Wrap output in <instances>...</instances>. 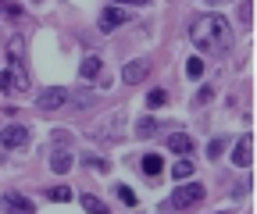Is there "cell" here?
Instances as JSON below:
<instances>
[{"instance_id": "cell-1", "label": "cell", "mask_w": 257, "mask_h": 214, "mask_svg": "<svg viewBox=\"0 0 257 214\" xmlns=\"http://www.w3.org/2000/svg\"><path fill=\"white\" fill-rule=\"evenodd\" d=\"M189 40L200 54H225L232 47V29L221 15H200L189 25Z\"/></svg>"}, {"instance_id": "cell-2", "label": "cell", "mask_w": 257, "mask_h": 214, "mask_svg": "<svg viewBox=\"0 0 257 214\" xmlns=\"http://www.w3.org/2000/svg\"><path fill=\"white\" fill-rule=\"evenodd\" d=\"M68 104H89V97H75L72 89H64V86H50L47 93H40V100H36V107L47 111V114H54V111H61V107H68Z\"/></svg>"}, {"instance_id": "cell-3", "label": "cell", "mask_w": 257, "mask_h": 214, "mask_svg": "<svg viewBox=\"0 0 257 214\" xmlns=\"http://www.w3.org/2000/svg\"><path fill=\"white\" fill-rule=\"evenodd\" d=\"M204 200V186H197V182H189V186L175 189L168 200H165V210H189V207H197Z\"/></svg>"}, {"instance_id": "cell-4", "label": "cell", "mask_w": 257, "mask_h": 214, "mask_svg": "<svg viewBox=\"0 0 257 214\" xmlns=\"http://www.w3.org/2000/svg\"><path fill=\"white\" fill-rule=\"evenodd\" d=\"M29 89V75L15 65L8 72H0V93H25Z\"/></svg>"}, {"instance_id": "cell-5", "label": "cell", "mask_w": 257, "mask_h": 214, "mask_svg": "<svg viewBox=\"0 0 257 214\" xmlns=\"http://www.w3.org/2000/svg\"><path fill=\"white\" fill-rule=\"evenodd\" d=\"M0 143H4V150H22V146L29 143V129H25V125H15V121H11V125L0 129Z\"/></svg>"}, {"instance_id": "cell-6", "label": "cell", "mask_w": 257, "mask_h": 214, "mask_svg": "<svg viewBox=\"0 0 257 214\" xmlns=\"http://www.w3.org/2000/svg\"><path fill=\"white\" fill-rule=\"evenodd\" d=\"M147 75H150V61H147V57H140V61H128V65L121 68V79H125L128 86H140Z\"/></svg>"}, {"instance_id": "cell-7", "label": "cell", "mask_w": 257, "mask_h": 214, "mask_svg": "<svg viewBox=\"0 0 257 214\" xmlns=\"http://www.w3.org/2000/svg\"><path fill=\"white\" fill-rule=\"evenodd\" d=\"M125 22H128V11L118 8V4L100 11V29H104V33H111V29H118V25H125Z\"/></svg>"}, {"instance_id": "cell-8", "label": "cell", "mask_w": 257, "mask_h": 214, "mask_svg": "<svg viewBox=\"0 0 257 214\" xmlns=\"http://www.w3.org/2000/svg\"><path fill=\"white\" fill-rule=\"evenodd\" d=\"M250 161H253V139H250V136H243V139L236 143L232 164H236V168H250Z\"/></svg>"}, {"instance_id": "cell-9", "label": "cell", "mask_w": 257, "mask_h": 214, "mask_svg": "<svg viewBox=\"0 0 257 214\" xmlns=\"http://www.w3.org/2000/svg\"><path fill=\"white\" fill-rule=\"evenodd\" d=\"M57 139H61V143H57V150H54V157H50V168L64 175V171L72 168V154H68V150H64V136H57Z\"/></svg>"}, {"instance_id": "cell-10", "label": "cell", "mask_w": 257, "mask_h": 214, "mask_svg": "<svg viewBox=\"0 0 257 214\" xmlns=\"http://www.w3.org/2000/svg\"><path fill=\"white\" fill-rule=\"evenodd\" d=\"M168 146L175 150V154L186 157V154H193V136H186V132H172V136H168Z\"/></svg>"}, {"instance_id": "cell-11", "label": "cell", "mask_w": 257, "mask_h": 214, "mask_svg": "<svg viewBox=\"0 0 257 214\" xmlns=\"http://www.w3.org/2000/svg\"><path fill=\"white\" fill-rule=\"evenodd\" d=\"M4 207H8V210H25V214H32V210H36V203H32V200H25L22 193H8V196H4Z\"/></svg>"}, {"instance_id": "cell-12", "label": "cell", "mask_w": 257, "mask_h": 214, "mask_svg": "<svg viewBox=\"0 0 257 214\" xmlns=\"http://www.w3.org/2000/svg\"><path fill=\"white\" fill-rule=\"evenodd\" d=\"M140 168H143V175H161V171H165V161H161V154H147L143 161H140Z\"/></svg>"}, {"instance_id": "cell-13", "label": "cell", "mask_w": 257, "mask_h": 214, "mask_svg": "<svg viewBox=\"0 0 257 214\" xmlns=\"http://www.w3.org/2000/svg\"><path fill=\"white\" fill-rule=\"evenodd\" d=\"M100 65H104L100 57H86L82 65H79V75H82V79H93V75H100Z\"/></svg>"}, {"instance_id": "cell-14", "label": "cell", "mask_w": 257, "mask_h": 214, "mask_svg": "<svg viewBox=\"0 0 257 214\" xmlns=\"http://www.w3.org/2000/svg\"><path fill=\"white\" fill-rule=\"evenodd\" d=\"M154 132H157V118H140L136 121V136L140 139H150Z\"/></svg>"}, {"instance_id": "cell-15", "label": "cell", "mask_w": 257, "mask_h": 214, "mask_svg": "<svg viewBox=\"0 0 257 214\" xmlns=\"http://www.w3.org/2000/svg\"><path fill=\"white\" fill-rule=\"evenodd\" d=\"M47 200H54V203H68V200H72V189H68V186H54V189L47 193Z\"/></svg>"}, {"instance_id": "cell-16", "label": "cell", "mask_w": 257, "mask_h": 214, "mask_svg": "<svg viewBox=\"0 0 257 214\" xmlns=\"http://www.w3.org/2000/svg\"><path fill=\"white\" fill-rule=\"evenodd\" d=\"M165 104H168L165 89H150V93H147V107H165Z\"/></svg>"}, {"instance_id": "cell-17", "label": "cell", "mask_w": 257, "mask_h": 214, "mask_svg": "<svg viewBox=\"0 0 257 214\" xmlns=\"http://www.w3.org/2000/svg\"><path fill=\"white\" fill-rule=\"evenodd\" d=\"M186 75H189V79H200V75H204V61H200V57H189V61H186Z\"/></svg>"}, {"instance_id": "cell-18", "label": "cell", "mask_w": 257, "mask_h": 214, "mask_svg": "<svg viewBox=\"0 0 257 214\" xmlns=\"http://www.w3.org/2000/svg\"><path fill=\"white\" fill-rule=\"evenodd\" d=\"M79 203H82L86 210H93V214H96V210H104V203H100V200H96L93 193H82V196H79Z\"/></svg>"}, {"instance_id": "cell-19", "label": "cell", "mask_w": 257, "mask_h": 214, "mask_svg": "<svg viewBox=\"0 0 257 214\" xmlns=\"http://www.w3.org/2000/svg\"><path fill=\"white\" fill-rule=\"evenodd\" d=\"M172 175H175V178H189V175H193V161H186V157H182V161L172 168Z\"/></svg>"}, {"instance_id": "cell-20", "label": "cell", "mask_w": 257, "mask_h": 214, "mask_svg": "<svg viewBox=\"0 0 257 214\" xmlns=\"http://www.w3.org/2000/svg\"><path fill=\"white\" fill-rule=\"evenodd\" d=\"M221 154H225V139H214V143L207 146V157H211V161H218Z\"/></svg>"}, {"instance_id": "cell-21", "label": "cell", "mask_w": 257, "mask_h": 214, "mask_svg": "<svg viewBox=\"0 0 257 214\" xmlns=\"http://www.w3.org/2000/svg\"><path fill=\"white\" fill-rule=\"evenodd\" d=\"M118 196H121V203H125V207H136V193L128 189V186H118Z\"/></svg>"}, {"instance_id": "cell-22", "label": "cell", "mask_w": 257, "mask_h": 214, "mask_svg": "<svg viewBox=\"0 0 257 214\" xmlns=\"http://www.w3.org/2000/svg\"><path fill=\"white\" fill-rule=\"evenodd\" d=\"M82 164L86 168H96V171H107V161H100V157H82Z\"/></svg>"}, {"instance_id": "cell-23", "label": "cell", "mask_w": 257, "mask_h": 214, "mask_svg": "<svg viewBox=\"0 0 257 214\" xmlns=\"http://www.w3.org/2000/svg\"><path fill=\"white\" fill-rule=\"evenodd\" d=\"M0 11H4L8 18H22V8L18 4H0Z\"/></svg>"}, {"instance_id": "cell-24", "label": "cell", "mask_w": 257, "mask_h": 214, "mask_svg": "<svg viewBox=\"0 0 257 214\" xmlns=\"http://www.w3.org/2000/svg\"><path fill=\"white\" fill-rule=\"evenodd\" d=\"M239 18H243V22H246V25H250V22H253V4H250V0H246V4H243V8H239Z\"/></svg>"}, {"instance_id": "cell-25", "label": "cell", "mask_w": 257, "mask_h": 214, "mask_svg": "<svg viewBox=\"0 0 257 214\" xmlns=\"http://www.w3.org/2000/svg\"><path fill=\"white\" fill-rule=\"evenodd\" d=\"M211 97H214V86H204V89H200V93H197V104H207Z\"/></svg>"}, {"instance_id": "cell-26", "label": "cell", "mask_w": 257, "mask_h": 214, "mask_svg": "<svg viewBox=\"0 0 257 214\" xmlns=\"http://www.w3.org/2000/svg\"><path fill=\"white\" fill-rule=\"evenodd\" d=\"M118 4H150V0H118Z\"/></svg>"}]
</instances>
